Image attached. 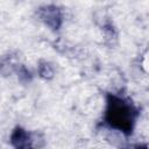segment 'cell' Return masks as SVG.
Here are the masks:
<instances>
[{"mask_svg": "<svg viewBox=\"0 0 149 149\" xmlns=\"http://www.w3.org/2000/svg\"><path fill=\"white\" fill-rule=\"evenodd\" d=\"M19 62L16 59V56L8 54L0 58V72L3 76H10L13 72H16L19 68Z\"/></svg>", "mask_w": 149, "mask_h": 149, "instance_id": "cell-4", "label": "cell"}, {"mask_svg": "<svg viewBox=\"0 0 149 149\" xmlns=\"http://www.w3.org/2000/svg\"><path fill=\"white\" fill-rule=\"evenodd\" d=\"M54 68L47 61H40L38 63V74L43 79H51L54 77Z\"/></svg>", "mask_w": 149, "mask_h": 149, "instance_id": "cell-5", "label": "cell"}, {"mask_svg": "<svg viewBox=\"0 0 149 149\" xmlns=\"http://www.w3.org/2000/svg\"><path fill=\"white\" fill-rule=\"evenodd\" d=\"M136 116L137 111L129 101L114 94L107 95L105 121L109 127L128 135L133 132Z\"/></svg>", "mask_w": 149, "mask_h": 149, "instance_id": "cell-1", "label": "cell"}, {"mask_svg": "<svg viewBox=\"0 0 149 149\" xmlns=\"http://www.w3.org/2000/svg\"><path fill=\"white\" fill-rule=\"evenodd\" d=\"M10 143L15 148H28L31 147L30 134L21 127H15L10 135Z\"/></svg>", "mask_w": 149, "mask_h": 149, "instance_id": "cell-3", "label": "cell"}, {"mask_svg": "<svg viewBox=\"0 0 149 149\" xmlns=\"http://www.w3.org/2000/svg\"><path fill=\"white\" fill-rule=\"evenodd\" d=\"M16 73H17L19 80H20L21 83H23V84L29 83V81H31V79H33L31 72H30L24 65H21V64H20L19 68H17V70H16Z\"/></svg>", "mask_w": 149, "mask_h": 149, "instance_id": "cell-6", "label": "cell"}, {"mask_svg": "<svg viewBox=\"0 0 149 149\" xmlns=\"http://www.w3.org/2000/svg\"><path fill=\"white\" fill-rule=\"evenodd\" d=\"M37 16L51 30H58L62 26V22H63L62 10L58 7L52 6V5L41 7L37 10Z\"/></svg>", "mask_w": 149, "mask_h": 149, "instance_id": "cell-2", "label": "cell"}]
</instances>
